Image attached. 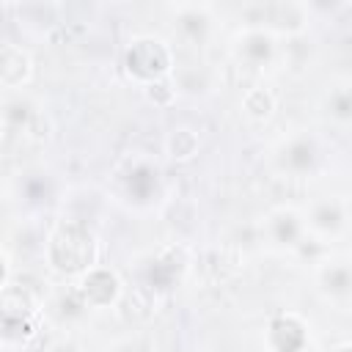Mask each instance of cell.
Here are the masks:
<instances>
[{
	"label": "cell",
	"mask_w": 352,
	"mask_h": 352,
	"mask_svg": "<svg viewBox=\"0 0 352 352\" xmlns=\"http://www.w3.org/2000/svg\"><path fill=\"white\" fill-rule=\"evenodd\" d=\"M58 234H60L69 245H60V242L50 239L47 248H63L60 253H50L52 267L60 270V272H82V270H94L96 242H94L91 231H85L82 226H63V228H58Z\"/></svg>",
	"instance_id": "1"
},
{
	"label": "cell",
	"mask_w": 352,
	"mask_h": 352,
	"mask_svg": "<svg viewBox=\"0 0 352 352\" xmlns=\"http://www.w3.org/2000/svg\"><path fill=\"white\" fill-rule=\"evenodd\" d=\"M126 69L138 80H157L170 69V52L160 38H138L126 52Z\"/></svg>",
	"instance_id": "2"
},
{
	"label": "cell",
	"mask_w": 352,
	"mask_h": 352,
	"mask_svg": "<svg viewBox=\"0 0 352 352\" xmlns=\"http://www.w3.org/2000/svg\"><path fill=\"white\" fill-rule=\"evenodd\" d=\"M242 107H245V113H248L250 118L264 121V118H270L272 110H275V96H272L267 88H250V91L245 94V99H242Z\"/></svg>",
	"instance_id": "3"
},
{
	"label": "cell",
	"mask_w": 352,
	"mask_h": 352,
	"mask_svg": "<svg viewBox=\"0 0 352 352\" xmlns=\"http://www.w3.org/2000/svg\"><path fill=\"white\" fill-rule=\"evenodd\" d=\"M168 151L173 160H190L198 151V138L190 126H179L168 135Z\"/></svg>",
	"instance_id": "4"
},
{
	"label": "cell",
	"mask_w": 352,
	"mask_h": 352,
	"mask_svg": "<svg viewBox=\"0 0 352 352\" xmlns=\"http://www.w3.org/2000/svg\"><path fill=\"white\" fill-rule=\"evenodd\" d=\"M322 286L333 297H346V292H349V270H346V264H330L327 275L322 278Z\"/></svg>",
	"instance_id": "5"
},
{
	"label": "cell",
	"mask_w": 352,
	"mask_h": 352,
	"mask_svg": "<svg viewBox=\"0 0 352 352\" xmlns=\"http://www.w3.org/2000/svg\"><path fill=\"white\" fill-rule=\"evenodd\" d=\"M3 275H6V261H3V256H0V289H3Z\"/></svg>",
	"instance_id": "6"
},
{
	"label": "cell",
	"mask_w": 352,
	"mask_h": 352,
	"mask_svg": "<svg viewBox=\"0 0 352 352\" xmlns=\"http://www.w3.org/2000/svg\"><path fill=\"white\" fill-rule=\"evenodd\" d=\"M333 352H352V349H349V344H341V346H338V349H333Z\"/></svg>",
	"instance_id": "7"
}]
</instances>
